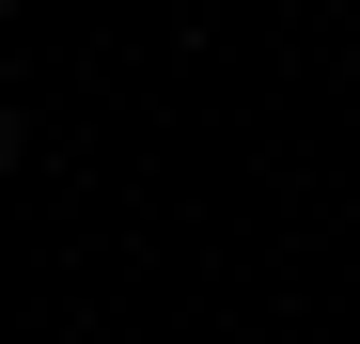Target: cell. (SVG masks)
Listing matches in <instances>:
<instances>
[{
	"instance_id": "obj_1",
	"label": "cell",
	"mask_w": 360,
	"mask_h": 344,
	"mask_svg": "<svg viewBox=\"0 0 360 344\" xmlns=\"http://www.w3.org/2000/svg\"><path fill=\"white\" fill-rule=\"evenodd\" d=\"M16 157H32V126H16V110H0V172H16Z\"/></svg>"
}]
</instances>
